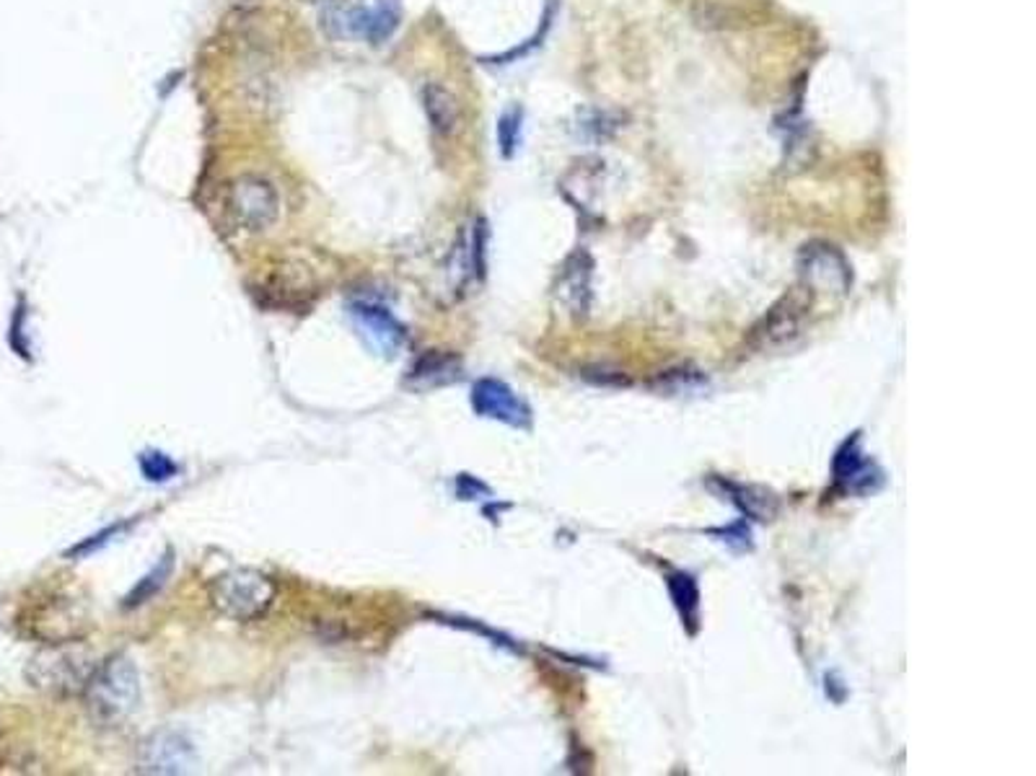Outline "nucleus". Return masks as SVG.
Here are the masks:
<instances>
[{
	"instance_id": "obj_1",
	"label": "nucleus",
	"mask_w": 1036,
	"mask_h": 776,
	"mask_svg": "<svg viewBox=\"0 0 1036 776\" xmlns=\"http://www.w3.org/2000/svg\"><path fill=\"white\" fill-rule=\"evenodd\" d=\"M84 697L91 717L99 725H123L140 704L138 667L125 654L104 660L102 665L93 667Z\"/></svg>"
},
{
	"instance_id": "obj_2",
	"label": "nucleus",
	"mask_w": 1036,
	"mask_h": 776,
	"mask_svg": "<svg viewBox=\"0 0 1036 776\" xmlns=\"http://www.w3.org/2000/svg\"><path fill=\"white\" fill-rule=\"evenodd\" d=\"M402 22L400 0H332L321 9V26L329 37L381 44Z\"/></svg>"
},
{
	"instance_id": "obj_3",
	"label": "nucleus",
	"mask_w": 1036,
	"mask_h": 776,
	"mask_svg": "<svg viewBox=\"0 0 1036 776\" xmlns=\"http://www.w3.org/2000/svg\"><path fill=\"white\" fill-rule=\"evenodd\" d=\"M93 667H97V660L91 658V652L84 645H47L26 665V680L45 694L68 697V694L78 691L84 694Z\"/></svg>"
},
{
	"instance_id": "obj_4",
	"label": "nucleus",
	"mask_w": 1036,
	"mask_h": 776,
	"mask_svg": "<svg viewBox=\"0 0 1036 776\" xmlns=\"http://www.w3.org/2000/svg\"><path fill=\"white\" fill-rule=\"evenodd\" d=\"M813 298H817V295L804 285L785 293L783 298L751 327L749 336H746V347L767 355L796 344L800 336L806 334V327H809Z\"/></svg>"
},
{
	"instance_id": "obj_5",
	"label": "nucleus",
	"mask_w": 1036,
	"mask_h": 776,
	"mask_svg": "<svg viewBox=\"0 0 1036 776\" xmlns=\"http://www.w3.org/2000/svg\"><path fill=\"white\" fill-rule=\"evenodd\" d=\"M211 603L233 621L262 619L275 603V585L257 570H231L213 580Z\"/></svg>"
},
{
	"instance_id": "obj_6",
	"label": "nucleus",
	"mask_w": 1036,
	"mask_h": 776,
	"mask_svg": "<svg viewBox=\"0 0 1036 776\" xmlns=\"http://www.w3.org/2000/svg\"><path fill=\"white\" fill-rule=\"evenodd\" d=\"M226 211L244 231H267L280 215V198L273 181L257 174H241L226 187Z\"/></svg>"
},
{
	"instance_id": "obj_7",
	"label": "nucleus",
	"mask_w": 1036,
	"mask_h": 776,
	"mask_svg": "<svg viewBox=\"0 0 1036 776\" xmlns=\"http://www.w3.org/2000/svg\"><path fill=\"white\" fill-rule=\"evenodd\" d=\"M796 269L800 285L811 290L813 295H834L845 298L852 288L850 262L837 246L824 244V241H811L798 252Z\"/></svg>"
},
{
	"instance_id": "obj_8",
	"label": "nucleus",
	"mask_w": 1036,
	"mask_h": 776,
	"mask_svg": "<svg viewBox=\"0 0 1036 776\" xmlns=\"http://www.w3.org/2000/svg\"><path fill=\"white\" fill-rule=\"evenodd\" d=\"M89 626L91 621L84 600H78L76 596H65V593L47 598V603H42L31 613V634L45 639L47 645L78 643V639L89 632Z\"/></svg>"
},
{
	"instance_id": "obj_9",
	"label": "nucleus",
	"mask_w": 1036,
	"mask_h": 776,
	"mask_svg": "<svg viewBox=\"0 0 1036 776\" xmlns=\"http://www.w3.org/2000/svg\"><path fill=\"white\" fill-rule=\"evenodd\" d=\"M832 474L837 489H843L845 495H876L886 484V474L881 471V466L860 450V433H852V437H847L839 445L832 461Z\"/></svg>"
},
{
	"instance_id": "obj_10",
	"label": "nucleus",
	"mask_w": 1036,
	"mask_h": 776,
	"mask_svg": "<svg viewBox=\"0 0 1036 776\" xmlns=\"http://www.w3.org/2000/svg\"><path fill=\"white\" fill-rule=\"evenodd\" d=\"M350 319H353V327L361 340L366 342L376 355L394 357L405 347L407 332L405 327L394 319L392 310L376 306V303L358 301L350 306Z\"/></svg>"
},
{
	"instance_id": "obj_11",
	"label": "nucleus",
	"mask_w": 1036,
	"mask_h": 776,
	"mask_svg": "<svg viewBox=\"0 0 1036 776\" xmlns=\"http://www.w3.org/2000/svg\"><path fill=\"white\" fill-rule=\"evenodd\" d=\"M472 409L484 420H495L516 430L531 428L529 404L508 383L497 378H480L472 386Z\"/></svg>"
},
{
	"instance_id": "obj_12",
	"label": "nucleus",
	"mask_w": 1036,
	"mask_h": 776,
	"mask_svg": "<svg viewBox=\"0 0 1036 776\" xmlns=\"http://www.w3.org/2000/svg\"><path fill=\"white\" fill-rule=\"evenodd\" d=\"M192 743L177 730L153 733L140 748V772L146 774H185L192 766Z\"/></svg>"
},
{
	"instance_id": "obj_13",
	"label": "nucleus",
	"mask_w": 1036,
	"mask_h": 776,
	"mask_svg": "<svg viewBox=\"0 0 1036 776\" xmlns=\"http://www.w3.org/2000/svg\"><path fill=\"white\" fill-rule=\"evenodd\" d=\"M591 278H594V259L583 249L570 254L565 259L560 275H557L555 298L573 319H583L589 314Z\"/></svg>"
},
{
	"instance_id": "obj_14",
	"label": "nucleus",
	"mask_w": 1036,
	"mask_h": 776,
	"mask_svg": "<svg viewBox=\"0 0 1036 776\" xmlns=\"http://www.w3.org/2000/svg\"><path fill=\"white\" fill-rule=\"evenodd\" d=\"M710 487L729 497L746 518H751V521H762V523L772 521L780 510L778 497L772 495L770 489L755 487V484H738V482H731V479L712 476Z\"/></svg>"
},
{
	"instance_id": "obj_15",
	"label": "nucleus",
	"mask_w": 1036,
	"mask_h": 776,
	"mask_svg": "<svg viewBox=\"0 0 1036 776\" xmlns=\"http://www.w3.org/2000/svg\"><path fill=\"white\" fill-rule=\"evenodd\" d=\"M459 378H462L459 357L446 355V353H430V355H422L420 360L415 362L413 373H409V386L420 391L439 389V386H446V383H456Z\"/></svg>"
},
{
	"instance_id": "obj_16",
	"label": "nucleus",
	"mask_w": 1036,
	"mask_h": 776,
	"mask_svg": "<svg viewBox=\"0 0 1036 776\" xmlns=\"http://www.w3.org/2000/svg\"><path fill=\"white\" fill-rule=\"evenodd\" d=\"M422 106H426L428 123L439 135H454L462 123L459 101L441 84H428L422 89Z\"/></svg>"
},
{
	"instance_id": "obj_17",
	"label": "nucleus",
	"mask_w": 1036,
	"mask_h": 776,
	"mask_svg": "<svg viewBox=\"0 0 1036 776\" xmlns=\"http://www.w3.org/2000/svg\"><path fill=\"white\" fill-rule=\"evenodd\" d=\"M666 585H669L671 603H674V609L679 611V619H682V624L687 626L690 634H695L699 626L697 580L687 575V572H671V575L666 577Z\"/></svg>"
},
{
	"instance_id": "obj_18",
	"label": "nucleus",
	"mask_w": 1036,
	"mask_h": 776,
	"mask_svg": "<svg viewBox=\"0 0 1036 776\" xmlns=\"http://www.w3.org/2000/svg\"><path fill=\"white\" fill-rule=\"evenodd\" d=\"M648 386L661 396H695L703 389H708V376L692 366H679L661 370Z\"/></svg>"
},
{
	"instance_id": "obj_19",
	"label": "nucleus",
	"mask_w": 1036,
	"mask_h": 776,
	"mask_svg": "<svg viewBox=\"0 0 1036 776\" xmlns=\"http://www.w3.org/2000/svg\"><path fill=\"white\" fill-rule=\"evenodd\" d=\"M521 127H523V110L514 106V110L503 112L497 119V145H501L503 158H514L521 143Z\"/></svg>"
},
{
	"instance_id": "obj_20",
	"label": "nucleus",
	"mask_w": 1036,
	"mask_h": 776,
	"mask_svg": "<svg viewBox=\"0 0 1036 776\" xmlns=\"http://www.w3.org/2000/svg\"><path fill=\"white\" fill-rule=\"evenodd\" d=\"M169 572H172V557H164L161 559V564L156 567V570L151 572V575L143 577L138 583V588L130 593V596H127V606H140V603H146V598H151L153 593H156L161 585H164V580L169 577Z\"/></svg>"
},
{
	"instance_id": "obj_21",
	"label": "nucleus",
	"mask_w": 1036,
	"mask_h": 776,
	"mask_svg": "<svg viewBox=\"0 0 1036 776\" xmlns=\"http://www.w3.org/2000/svg\"><path fill=\"white\" fill-rule=\"evenodd\" d=\"M140 471H143L148 482H169V479L177 474V463L166 454L151 450V454L140 456Z\"/></svg>"
},
{
	"instance_id": "obj_22",
	"label": "nucleus",
	"mask_w": 1036,
	"mask_h": 776,
	"mask_svg": "<svg viewBox=\"0 0 1036 776\" xmlns=\"http://www.w3.org/2000/svg\"><path fill=\"white\" fill-rule=\"evenodd\" d=\"M553 16H555V0H549V3H547V11H544V16H542V29L536 31V37H534V39H529L527 44L516 47V50L503 52V55H497V58H488V63H493V65H506V63H514L516 58H523V55H527V52L531 50V47L542 44L544 34H547L549 24H553Z\"/></svg>"
},
{
	"instance_id": "obj_23",
	"label": "nucleus",
	"mask_w": 1036,
	"mask_h": 776,
	"mask_svg": "<svg viewBox=\"0 0 1036 776\" xmlns=\"http://www.w3.org/2000/svg\"><path fill=\"white\" fill-rule=\"evenodd\" d=\"M710 536H718L723 544H729L731 549L736 551H749L751 549V531L744 521L729 525V529H712L708 531Z\"/></svg>"
},
{
	"instance_id": "obj_24",
	"label": "nucleus",
	"mask_w": 1036,
	"mask_h": 776,
	"mask_svg": "<svg viewBox=\"0 0 1036 776\" xmlns=\"http://www.w3.org/2000/svg\"><path fill=\"white\" fill-rule=\"evenodd\" d=\"M125 525H112V529H106L99 533V536H91L89 542H84V544H78V546H73V549L68 551V557H84V555H91L93 549H99V546H104L106 542H112V536H119V531H123Z\"/></svg>"
},
{
	"instance_id": "obj_25",
	"label": "nucleus",
	"mask_w": 1036,
	"mask_h": 776,
	"mask_svg": "<svg viewBox=\"0 0 1036 776\" xmlns=\"http://www.w3.org/2000/svg\"><path fill=\"white\" fill-rule=\"evenodd\" d=\"M301 3H312V5H321V9H325L327 3H332V0H301Z\"/></svg>"
}]
</instances>
